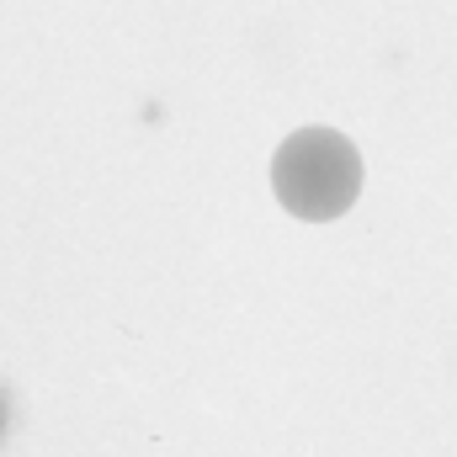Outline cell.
<instances>
[{
	"label": "cell",
	"mask_w": 457,
	"mask_h": 457,
	"mask_svg": "<svg viewBox=\"0 0 457 457\" xmlns=\"http://www.w3.org/2000/svg\"><path fill=\"white\" fill-rule=\"evenodd\" d=\"M271 192L303 224H336L361 197V154L336 128H293L271 154Z\"/></svg>",
	"instance_id": "6da1fadb"
}]
</instances>
